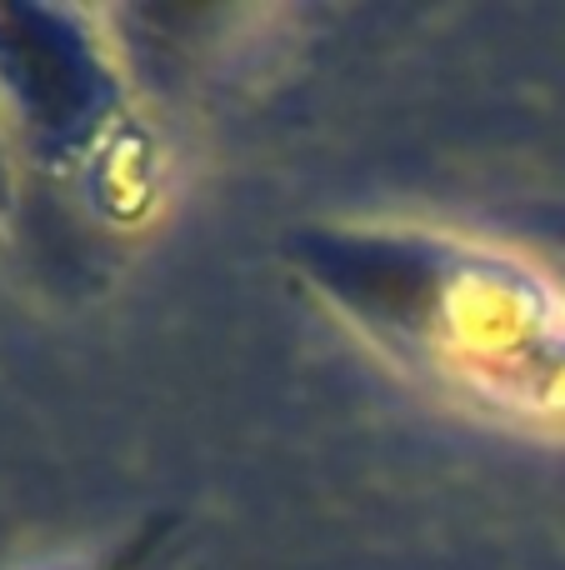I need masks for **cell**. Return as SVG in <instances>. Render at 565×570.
Returning a JSON list of instances; mask_svg holds the SVG:
<instances>
[{
    "mask_svg": "<svg viewBox=\"0 0 565 570\" xmlns=\"http://www.w3.org/2000/svg\"><path fill=\"white\" fill-rule=\"evenodd\" d=\"M280 261L410 381L565 441V281L500 240L410 220H316Z\"/></svg>",
    "mask_w": 565,
    "mask_h": 570,
    "instance_id": "1",
    "label": "cell"
},
{
    "mask_svg": "<svg viewBox=\"0 0 565 570\" xmlns=\"http://www.w3.org/2000/svg\"><path fill=\"white\" fill-rule=\"evenodd\" d=\"M0 86L20 126L56 160H100L126 146V86L110 50L70 10L0 6Z\"/></svg>",
    "mask_w": 565,
    "mask_h": 570,
    "instance_id": "2",
    "label": "cell"
}]
</instances>
